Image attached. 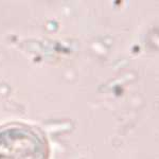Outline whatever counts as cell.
Instances as JSON below:
<instances>
[{
    "label": "cell",
    "instance_id": "6da1fadb",
    "mask_svg": "<svg viewBox=\"0 0 159 159\" xmlns=\"http://www.w3.org/2000/svg\"><path fill=\"white\" fill-rule=\"evenodd\" d=\"M48 145L37 129L24 124L0 129V159H47Z\"/></svg>",
    "mask_w": 159,
    "mask_h": 159
}]
</instances>
